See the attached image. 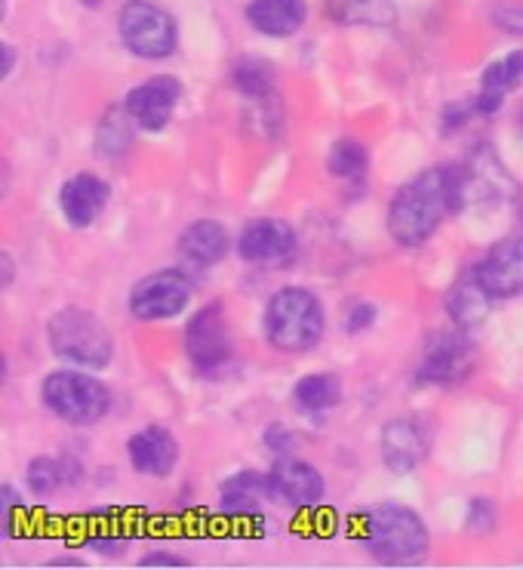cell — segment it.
Segmentation results:
<instances>
[{"label": "cell", "instance_id": "cell-32", "mask_svg": "<svg viewBox=\"0 0 523 570\" xmlns=\"http://www.w3.org/2000/svg\"><path fill=\"white\" fill-rule=\"evenodd\" d=\"M376 315H379V308L373 303H354L352 308H348V315H345V333H352V336H357V333L369 331L373 324H376Z\"/></svg>", "mask_w": 523, "mask_h": 570}, {"label": "cell", "instance_id": "cell-36", "mask_svg": "<svg viewBox=\"0 0 523 570\" xmlns=\"http://www.w3.org/2000/svg\"><path fill=\"white\" fill-rule=\"evenodd\" d=\"M47 568H87V561L78 556H62V558H50Z\"/></svg>", "mask_w": 523, "mask_h": 570}, {"label": "cell", "instance_id": "cell-19", "mask_svg": "<svg viewBox=\"0 0 523 570\" xmlns=\"http://www.w3.org/2000/svg\"><path fill=\"white\" fill-rule=\"evenodd\" d=\"M523 80V50H511L496 62H490L481 75V90L474 96V108L481 118H493L502 111L509 99Z\"/></svg>", "mask_w": 523, "mask_h": 570}, {"label": "cell", "instance_id": "cell-35", "mask_svg": "<svg viewBox=\"0 0 523 570\" xmlns=\"http://www.w3.org/2000/svg\"><path fill=\"white\" fill-rule=\"evenodd\" d=\"M0 268H3V287H13L16 266H13V256H10L7 250L0 253Z\"/></svg>", "mask_w": 523, "mask_h": 570}, {"label": "cell", "instance_id": "cell-5", "mask_svg": "<svg viewBox=\"0 0 523 570\" xmlns=\"http://www.w3.org/2000/svg\"><path fill=\"white\" fill-rule=\"evenodd\" d=\"M40 401L50 413L68 425L102 423L111 411V392L102 380L75 371H52L40 383Z\"/></svg>", "mask_w": 523, "mask_h": 570}, {"label": "cell", "instance_id": "cell-17", "mask_svg": "<svg viewBox=\"0 0 523 570\" xmlns=\"http://www.w3.org/2000/svg\"><path fill=\"white\" fill-rule=\"evenodd\" d=\"M127 456L139 475L167 478L179 465V441L164 425H145L127 441Z\"/></svg>", "mask_w": 523, "mask_h": 570}, {"label": "cell", "instance_id": "cell-28", "mask_svg": "<svg viewBox=\"0 0 523 570\" xmlns=\"http://www.w3.org/2000/svg\"><path fill=\"white\" fill-rule=\"evenodd\" d=\"M26 484L34 497H50L59 484H66V465L56 456H34L26 469Z\"/></svg>", "mask_w": 523, "mask_h": 570}, {"label": "cell", "instance_id": "cell-34", "mask_svg": "<svg viewBox=\"0 0 523 570\" xmlns=\"http://www.w3.org/2000/svg\"><path fill=\"white\" fill-rule=\"evenodd\" d=\"M139 568H191V561L176 552H148L139 558Z\"/></svg>", "mask_w": 523, "mask_h": 570}, {"label": "cell", "instance_id": "cell-4", "mask_svg": "<svg viewBox=\"0 0 523 570\" xmlns=\"http://www.w3.org/2000/svg\"><path fill=\"white\" fill-rule=\"evenodd\" d=\"M47 343L52 355L71 367L102 371L115 358V336L108 324L78 305H66L47 321Z\"/></svg>", "mask_w": 523, "mask_h": 570}, {"label": "cell", "instance_id": "cell-15", "mask_svg": "<svg viewBox=\"0 0 523 570\" xmlns=\"http://www.w3.org/2000/svg\"><path fill=\"white\" fill-rule=\"evenodd\" d=\"M477 281L493 299H511L523 293V235H509L496 240L474 263Z\"/></svg>", "mask_w": 523, "mask_h": 570}, {"label": "cell", "instance_id": "cell-23", "mask_svg": "<svg viewBox=\"0 0 523 570\" xmlns=\"http://www.w3.org/2000/svg\"><path fill=\"white\" fill-rule=\"evenodd\" d=\"M342 401V380L336 373H305L293 385V404L308 416H324L336 411Z\"/></svg>", "mask_w": 523, "mask_h": 570}, {"label": "cell", "instance_id": "cell-29", "mask_svg": "<svg viewBox=\"0 0 523 570\" xmlns=\"http://www.w3.org/2000/svg\"><path fill=\"white\" fill-rule=\"evenodd\" d=\"M465 524L471 533H493L499 524V509L490 497H474L465 512Z\"/></svg>", "mask_w": 523, "mask_h": 570}, {"label": "cell", "instance_id": "cell-38", "mask_svg": "<svg viewBox=\"0 0 523 570\" xmlns=\"http://www.w3.org/2000/svg\"><path fill=\"white\" fill-rule=\"evenodd\" d=\"M517 134H521L523 139V102H521V111H517Z\"/></svg>", "mask_w": 523, "mask_h": 570}, {"label": "cell", "instance_id": "cell-8", "mask_svg": "<svg viewBox=\"0 0 523 570\" xmlns=\"http://www.w3.org/2000/svg\"><path fill=\"white\" fill-rule=\"evenodd\" d=\"M462 176V204L465 210H493L517 195L511 183V173L499 158L496 146L490 142H474L465 164H458Z\"/></svg>", "mask_w": 523, "mask_h": 570}, {"label": "cell", "instance_id": "cell-30", "mask_svg": "<svg viewBox=\"0 0 523 570\" xmlns=\"http://www.w3.org/2000/svg\"><path fill=\"white\" fill-rule=\"evenodd\" d=\"M0 505H3V537H16V518L19 512H26V500L16 493L13 484H3L0 488Z\"/></svg>", "mask_w": 523, "mask_h": 570}, {"label": "cell", "instance_id": "cell-33", "mask_svg": "<svg viewBox=\"0 0 523 570\" xmlns=\"http://www.w3.org/2000/svg\"><path fill=\"white\" fill-rule=\"evenodd\" d=\"M262 441H265V448L268 451H275L277 456H284V453H289V448H293V435H289L287 429L280 423H272L268 429H265V435H262Z\"/></svg>", "mask_w": 523, "mask_h": 570}, {"label": "cell", "instance_id": "cell-21", "mask_svg": "<svg viewBox=\"0 0 523 570\" xmlns=\"http://www.w3.org/2000/svg\"><path fill=\"white\" fill-rule=\"evenodd\" d=\"M265 500H275L272 481L268 475H262L256 469H244L235 472L231 478H225L219 488V509L225 515L235 518H253L259 515V509Z\"/></svg>", "mask_w": 523, "mask_h": 570}, {"label": "cell", "instance_id": "cell-7", "mask_svg": "<svg viewBox=\"0 0 523 570\" xmlns=\"http://www.w3.org/2000/svg\"><path fill=\"white\" fill-rule=\"evenodd\" d=\"M477 367V345L471 343L468 331H441L425 343L422 361L413 373V385L418 389H453L471 380Z\"/></svg>", "mask_w": 523, "mask_h": 570}, {"label": "cell", "instance_id": "cell-31", "mask_svg": "<svg viewBox=\"0 0 523 570\" xmlns=\"http://www.w3.org/2000/svg\"><path fill=\"white\" fill-rule=\"evenodd\" d=\"M471 115H477L474 99L471 102H450V106H444V111H441V134L453 136L456 130H462L471 120Z\"/></svg>", "mask_w": 523, "mask_h": 570}, {"label": "cell", "instance_id": "cell-10", "mask_svg": "<svg viewBox=\"0 0 523 570\" xmlns=\"http://www.w3.org/2000/svg\"><path fill=\"white\" fill-rule=\"evenodd\" d=\"M185 355L195 371L216 373L231 358V333L223 303H207L197 308L185 324Z\"/></svg>", "mask_w": 523, "mask_h": 570}, {"label": "cell", "instance_id": "cell-27", "mask_svg": "<svg viewBox=\"0 0 523 570\" xmlns=\"http://www.w3.org/2000/svg\"><path fill=\"white\" fill-rule=\"evenodd\" d=\"M132 127H136V120L130 118L127 108H108L99 120V130H96V151H102L105 158L111 160L127 155L132 146Z\"/></svg>", "mask_w": 523, "mask_h": 570}, {"label": "cell", "instance_id": "cell-24", "mask_svg": "<svg viewBox=\"0 0 523 570\" xmlns=\"http://www.w3.org/2000/svg\"><path fill=\"white\" fill-rule=\"evenodd\" d=\"M327 13L339 26L385 28L397 19L394 0H327Z\"/></svg>", "mask_w": 523, "mask_h": 570}, {"label": "cell", "instance_id": "cell-1", "mask_svg": "<svg viewBox=\"0 0 523 570\" xmlns=\"http://www.w3.org/2000/svg\"><path fill=\"white\" fill-rule=\"evenodd\" d=\"M465 210L462 204V176L458 164H437L416 173L397 188L388 204L385 226L401 247H422L434 238L444 219Z\"/></svg>", "mask_w": 523, "mask_h": 570}, {"label": "cell", "instance_id": "cell-2", "mask_svg": "<svg viewBox=\"0 0 523 570\" xmlns=\"http://www.w3.org/2000/svg\"><path fill=\"white\" fill-rule=\"evenodd\" d=\"M361 543L382 564H418L432 549V533L416 509L379 503L361 515Z\"/></svg>", "mask_w": 523, "mask_h": 570}, {"label": "cell", "instance_id": "cell-25", "mask_svg": "<svg viewBox=\"0 0 523 570\" xmlns=\"http://www.w3.org/2000/svg\"><path fill=\"white\" fill-rule=\"evenodd\" d=\"M231 87L249 102H265L275 96V71L256 56H244L231 68Z\"/></svg>", "mask_w": 523, "mask_h": 570}, {"label": "cell", "instance_id": "cell-18", "mask_svg": "<svg viewBox=\"0 0 523 570\" xmlns=\"http://www.w3.org/2000/svg\"><path fill=\"white\" fill-rule=\"evenodd\" d=\"M493 296L484 291V284L477 281V272L474 266L465 268L453 284L450 291L444 293V308L450 321L462 327V331H477L481 324H486V318L493 315Z\"/></svg>", "mask_w": 523, "mask_h": 570}, {"label": "cell", "instance_id": "cell-20", "mask_svg": "<svg viewBox=\"0 0 523 570\" xmlns=\"http://www.w3.org/2000/svg\"><path fill=\"white\" fill-rule=\"evenodd\" d=\"M228 247H231V238L219 219H195L179 235V253L185 263L195 268L219 266L228 256Z\"/></svg>", "mask_w": 523, "mask_h": 570}, {"label": "cell", "instance_id": "cell-6", "mask_svg": "<svg viewBox=\"0 0 523 570\" xmlns=\"http://www.w3.org/2000/svg\"><path fill=\"white\" fill-rule=\"evenodd\" d=\"M120 40L132 56L160 62L179 47V26L155 0H127L118 16Z\"/></svg>", "mask_w": 523, "mask_h": 570}, {"label": "cell", "instance_id": "cell-9", "mask_svg": "<svg viewBox=\"0 0 523 570\" xmlns=\"http://www.w3.org/2000/svg\"><path fill=\"white\" fill-rule=\"evenodd\" d=\"M191 281L179 268H160L132 284L130 312L136 321H170L191 303Z\"/></svg>", "mask_w": 523, "mask_h": 570}, {"label": "cell", "instance_id": "cell-16", "mask_svg": "<svg viewBox=\"0 0 523 570\" xmlns=\"http://www.w3.org/2000/svg\"><path fill=\"white\" fill-rule=\"evenodd\" d=\"M108 200H111V186H108V179H102L99 173H75L59 188V210H62V219L71 228H78V232L90 228L102 216Z\"/></svg>", "mask_w": 523, "mask_h": 570}, {"label": "cell", "instance_id": "cell-26", "mask_svg": "<svg viewBox=\"0 0 523 570\" xmlns=\"http://www.w3.org/2000/svg\"><path fill=\"white\" fill-rule=\"evenodd\" d=\"M327 170L342 183H364L369 173V148L352 136L336 139L327 155Z\"/></svg>", "mask_w": 523, "mask_h": 570}, {"label": "cell", "instance_id": "cell-11", "mask_svg": "<svg viewBox=\"0 0 523 570\" xmlns=\"http://www.w3.org/2000/svg\"><path fill=\"white\" fill-rule=\"evenodd\" d=\"M299 253V238L296 228L287 219L277 216H259L249 219L247 226L237 235V256L259 268H280L289 266Z\"/></svg>", "mask_w": 523, "mask_h": 570}, {"label": "cell", "instance_id": "cell-37", "mask_svg": "<svg viewBox=\"0 0 523 570\" xmlns=\"http://www.w3.org/2000/svg\"><path fill=\"white\" fill-rule=\"evenodd\" d=\"M0 50H3V80H7L16 68V47L13 43H3Z\"/></svg>", "mask_w": 523, "mask_h": 570}, {"label": "cell", "instance_id": "cell-3", "mask_svg": "<svg viewBox=\"0 0 523 570\" xmlns=\"http://www.w3.org/2000/svg\"><path fill=\"white\" fill-rule=\"evenodd\" d=\"M324 331H327V312L314 291L289 284L268 296L262 312V333L272 348L284 355L312 352L324 340Z\"/></svg>", "mask_w": 523, "mask_h": 570}, {"label": "cell", "instance_id": "cell-39", "mask_svg": "<svg viewBox=\"0 0 523 570\" xmlns=\"http://www.w3.org/2000/svg\"><path fill=\"white\" fill-rule=\"evenodd\" d=\"M80 3H83V7H90V10H96V7H99L102 0H80Z\"/></svg>", "mask_w": 523, "mask_h": 570}, {"label": "cell", "instance_id": "cell-13", "mask_svg": "<svg viewBox=\"0 0 523 570\" xmlns=\"http://www.w3.org/2000/svg\"><path fill=\"white\" fill-rule=\"evenodd\" d=\"M179 99H182V80L172 75H155V78L142 80L139 87H132L124 99V108L130 111L139 130L160 134V130H167V124L176 115Z\"/></svg>", "mask_w": 523, "mask_h": 570}, {"label": "cell", "instance_id": "cell-14", "mask_svg": "<svg viewBox=\"0 0 523 570\" xmlns=\"http://www.w3.org/2000/svg\"><path fill=\"white\" fill-rule=\"evenodd\" d=\"M268 481H272L277 503H287L293 509H314L327 497V481L320 475V469L293 453L277 456L275 465L268 469Z\"/></svg>", "mask_w": 523, "mask_h": 570}, {"label": "cell", "instance_id": "cell-12", "mask_svg": "<svg viewBox=\"0 0 523 570\" xmlns=\"http://www.w3.org/2000/svg\"><path fill=\"white\" fill-rule=\"evenodd\" d=\"M379 453L385 469L394 472V475L416 472L432 453V425H428V420H422L416 413L392 416L388 423L382 425Z\"/></svg>", "mask_w": 523, "mask_h": 570}, {"label": "cell", "instance_id": "cell-22", "mask_svg": "<svg viewBox=\"0 0 523 570\" xmlns=\"http://www.w3.org/2000/svg\"><path fill=\"white\" fill-rule=\"evenodd\" d=\"M308 19L305 0H249L247 22L265 38H293Z\"/></svg>", "mask_w": 523, "mask_h": 570}]
</instances>
